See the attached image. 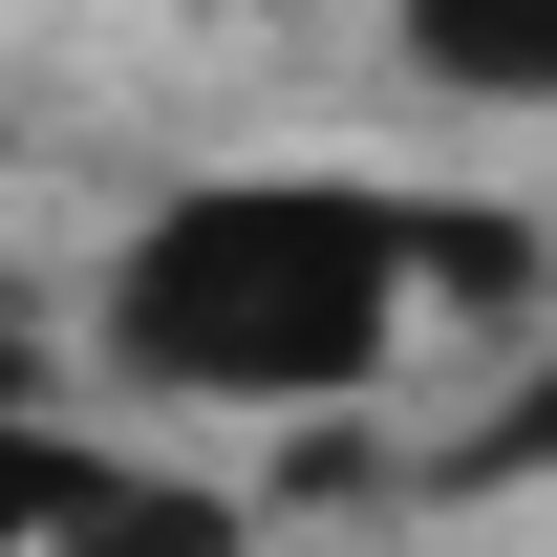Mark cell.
Segmentation results:
<instances>
[{
	"label": "cell",
	"mask_w": 557,
	"mask_h": 557,
	"mask_svg": "<svg viewBox=\"0 0 557 557\" xmlns=\"http://www.w3.org/2000/svg\"><path fill=\"white\" fill-rule=\"evenodd\" d=\"M429 322V214L344 172H214L108 258V344L172 408H344Z\"/></svg>",
	"instance_id": "6da1fadb"
},
{
	"label": "cell",
	"mask_w": 557,
	"mask_h": 557,
	"mask_svg": "<svg viewBox=\"0 0 557 557\" xmlns=\"http://www.w3.org/2000/svg\"><path fill=\"white\" fill-rule=\"evenodd\" d=\"M408 65L472 108H557V0H408Z\"/></svg>",
	"instance_id": "7a4b0ae2"
},
{
	"label": "cell",
	"mask_w": 557,
	"mask_h": 557,
	"mask_svg": "<svg viewBox=\"0 0 557 557\" xmlns=\"http://www.w3.org/2000/svg\"><path fill=\"white\" fill-rule=\"evenodd\" d=\"M44 557H236V493H194V472H108Z\"/></svg>",
	"instance_id": "3957f363"
},
{
	"label": "cell",
	"mask_w": 557,
	"mask_h": 557,
	"mask_svg": "<svg viewBox=\"0 0 557 557\" xmlns=\"http://www.w3.org/2000/svg\"><path fill=\"white\" fill-rule=\"evenodd\" d=\"M108 472H129V450H65V429H22V408H0V557H44Z\"/></svg>",
	"instance_id": "277c9868"
},
{
	"label": "cell",
	"mask_w": 557,
	"mask_h": 557,
	"mask_svg": "<svg viewBox=\"0 0 557 557\" xmlns=\"http://www.w3.org/2000/svg\"><path fill=\"white\" fill-rule=\"evenodd\" d=\"M450 472H493V493H557V344L515 364V408H493L472 450H450Z\"/></svg>",
	"instance_id": "5b68a950"
}]
</instances>
